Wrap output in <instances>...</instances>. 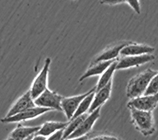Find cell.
Instances as JSON below:
<instances>
[{
  "label": "cell",
  "mask_w": 158,
  "mask_h": 140,
  "mask_svg": "<svg viewBox=\"0 0 158 140\" xmlns=\"http://www.w3.org/2000/svg\"><path fill=\"white\" fill-rule=\"evenodd\" d=\"M158 93V73L152 78L144 95H154Z\"/></svg>",
  "instance_id": "obj_20"
},
{
  "label": "cell",
  "mask_w": 158,
  "mask_h": 140,
  "mask_svg": "<svg viewBox=\"0 0 158 140\" xmlns=\"http://www.w3.org/2000/svg\"><path fill=\"white\" fill-rule=\"evenodd\" d=\"M117 59L114 60H109V61H102V62H97V63H91L89 65V68L87 69L86 71L85 72V74L80 78L79 82H81L85 80V78L91 76L99 75V74H102L107 69L111 66L112 63L116 61Z\"/></svg>",
  "instance_id": "obj_14"
},
{
  "label": "cell",
  "mask_w": 158,
  "mask_h": 140,
  "mask_svg": "<svg viewBox=\"0 0 158 140\" xmlns=\"http://www.w3.org/2000/svg\"><path fill=\"white\" fill-rule=\"evenodd\" d=\"M155 49L153 47L149 46L146 45L142 44H137L134 42H131L129 45L125 46L121 50L119 57L122 56H141L145 54H152V52H154Z\"/></svg>",
  "instance_id": "obj_12"
},
{
  "label": "cell",
  "mask_w": 158,
  "mask_h": 140,
  "mask_svg": "<svg viewBox=\"0 0 158 140\" xmlns=\"http://www.w3.org/2000/svg\"><path fill=\"white\" fill-rule=\"evenodd\" d=\"M154 59L155 56L152 54L122 56L118 59L116 70H123V69H128L131 67L141 66V65L152 61Z\"/></svg>",
  "instance_id": "obj_7"
},
{
  "label": "cell",
  "mask_w": 158,
  "mask_h": 140,
  "mask_svg": "<svg viewBox=\"0 0 158 140\" xmlns=\"http://www.w3.org/2000/svg\"><path fill=\"white\" fill-rule=\"evenodd\" d=\"M111 87H112V81L111 80L106 86H104L101 90H96L95 97L91 104V107L89 110V113L93 112L97 108H101V106L108 101L111 96Z\"/></svg>",
  "instance_id": "obj_13"
},
{
  "label": "cell",
  "mask_w": 158,
  "mask_h": 140,
  "mask_svg": "<svg viewBox=\"0 0 158 140\" xmlns=\"http://www.w3.org/2000/svg\"><path fill=\"white\" fill-rule=\"evenodd\" d=\"M52 109L48 108H43V107H38L36 106L34 108H28L22 112L18 113L17 115L13 116L10 117H5L2 119V123H16L20 121H25L32 120L36 117L41 116L42 114L48 112L52 111Z\"/></svg>",
  "instance_id": "obj_8"
},
{
  "label": "cell",
  "mask_w": 158,
  "mask_h": 140,
  "mask_svg": "<svg viewBox=\"0 0 158 140\" xmlns=\"http://www.w3.org/2000/svg\"><path fill=\"white\" fill-rule=\"evenodd\" d=\"M89 137L87 135H85V136L79 137V138H70V139H66V140H88Z\"/></svg>",
  "instance_id": "obj_26"
},
{
  "label": "cell",
  "mask_w": 158,
  "mask_h": 140,
  "mask_svg": "<svg viewBox=\"0 0 158 140\" xmlns=\"http://www.w3.org/2000/svg\"><path fill=\"white\" fill-rule=\"evenodd\" d=\"M89 116V113H85L83 115L79 116V117H76L74 119H72L71 121L69 122L67 127L64 129V132H63V140L67 139L72 133L74 132L77 128L80 127L83 121L86 119V117Z\"/></svg>",
  "instance_id": "obj_17"
},
{
  "label": "cell",
  "mask_w": 158,
  "mask_h": 140,
  "mask_svg": "<svg viewBox=\"0 0 158 140\" xmlns=\"http://www.w3.org/2000/svg\"><path fill=\"white\" fill-rule=\"evenodd\" d=\"M33 136H34V135H31V136L28 137V138H24V139H22V140H32V138H33Z\"/></svg>",
  "instance_id": "obj_27"
},
{
  "label": "cell",
  "mask_w": 158,
  "mask_h": 140,
  "mask_svg": "<svg viewBox=\"0 0 158 140\" xmlns=\"http://www.w3.org/2000/svg\"><path fill=\"white\" fill-rule=\"evenodd\" d=\"M63 132H64V129L59 130V131H56V133L50 135L47 138V140H63Z\"/></svg>",
  "instance_id": "obj_22"
},
{
  "label": "cell",
  "mask_w": 158,
  "mask_h": 140,
  "mask_svg": "<svg viewBox=\"0 0 158 140\" xmlns=\"http://www.w3.org/2000/svg\"><path fill=\"white\" fill-rule=\"evenodd\" d=\"M95 93H96V90H94V91L90 93L89 95H87L86 97L83 99L82 101L81 102V104H79L78 108H77L74 117H73L72 119H74L76 118V117H79V116L83 115V114H85V113H86L87 111L89 110L92 103H93V101H94V97H95ZM70 121H71V120H70Z\"/></svg>",
  "instance_id": "obj_19"
},
{
  "label": "cell",
  "mask_w": 158,
  "mask_h": 140,
  "mask_svg": "<svg viewBox=\"0 0 158 140\" xmlns=\"http://www.w3.org/2000/svg\"><path fill=\"white\" fill-rule=\"evenodd\" d=\"M158 104V93L154 95H142L131 99L128 102L127 108H135L138 110L153 112Z\"/></svg>",
  "instance_id": "obj_6"
},
{
  "label": "cell",
  "mask_w": 158,
  "mask_h": 140,
  "mask_svg": "<svg viewBox=\"0 0 158 140\" xmlns=\"http://www.w3.org/2000/svg\"><path fill=\"white\" fill-rule=\"evenodd\" d=\"M6 140H16V139H15V138H13V137L10 136L9 138H6Z\"/></svg>",
  "instance_id": "obj_28"
},
{
  "label": "cell",
  "mask_w": 158,
  "mask_h": 140,
  "mask_svg": "<svg viewBox=\"0 0 158 140\" xmlns=\"http://www.w3.org/2000/svg\"><path fill=\"white\" fill-rule=\"evenodd\" d=\"M36 104L34 102V100L31 95L30 90H28L25 92L22 97L18 98L16 101V102L13 104V106L9 110L6 117H10L13 116L17 115L18 113L22 112L28 108H34L36 107Z\"/></svg>",
  "instance_id": "obj_9"
},
{
  "label": "cell",
  "mask_w": 158,
  "mask_h": 140,
  "mask_svg": "<svg viewBox=\"0 0 158 140\" xmlns=\"http://www.w3.org/2000/svg\"><path fill=\"white\" fill-rule=\"evenodd\" d=\"M131 120L135 128L145 136L155 132V124L152 112L142 111L135 108H129Z\"/></svg>",
  "instance_id": "obj_2"
},
{
  "label": "cell",
  "mask_w": 158,
  "mask_h": 140,
  "mask_svg": "<svg viewBox=\"0 0 158 140\" xmlns=\"http://www.w3.org/2000/svg\"><path fill=\"white\" fill-rule=\"evenodd\" d=\"M63 97V96L58 94L56 92L52 91L48 88L37 98L35 99L34 102L38 107L63 111L61 106V101Z\"/></svg>",
  "instance_id": "obj_4"
},
{
  "label": "cell",
  "mask_w": 158,
  "mask_h": 140,
  "mask_svg": "<svg viewBox=\"0 0 158 140\" xmlns=\"http://www.w3.org/2000/svg\"><path fill=\"white\" fill-rule=\"evenodd\" d=\"M131 43V41H123L118 42L115 45L109 47L105 50L103 51L101 54L96 56L92 63H97V62L102 61H109V60H114V59H118V56L120 55V52L124 47Z\"/></svg>",
  "instance_id": "obj_11"
},
{
  "label": "cell",
  "mask_w": 158,
  "mask_h": 140,
  "mask_svg": "<svg viewBox=\"0 0 158 140\" xmlns=\"http://www.w3.org/2000/svg\"><path fill=\"white\" fill-rule=\"evenodd\" d=\"M51 62L52 60L50 58H47L45 59L43 68L32 82L29 90H30L31 95L33 100L37 98L43 92H44L46 89H48V77Z\"/></svg>",
  "instance_id": "obj_3"
},
{
  "label": "cell",
  "mask_w": 158,
  "mask_h": 140,
  "mask_svg": "<svg viewBox=\"0 0 158 140\" xmlns=\"http://www.w3.org/2000/svg\"><path fill=\"white\" fill-rule=\"evenodd\" d=\"M117 63H118V59L116 61H115L114 63H112L111 64V66L107 69L101 75L100 78L98 80V83H97V85L96 86L97 87V90H101V88H103L104 86H106L108 83L111 80V78H112V75H113L114 72L116 70V66H117Z\"/></svg>",
  "instance_id": "obj_18"
},
{
  "label": "cell",
  "mask_w": 158,
  "mask_h": 140,
  "mask_svg": "<svg viewBox=\"0 0 158 140\" xmlns=\"http://www.w3.org/2000/svg\"><path fill=\"white\" fill-rule=\"evenodd\" d=\"M40 129V126L38 127H25L21 124L17 127L14 131L11 132L10 136L15 138L16 140H22L32 135H35Z\"/></svg>",
  "instance_id": "obj_16"
},
{
  "label": "cell",
  "mask_w": 158,
  "mask_h": 140,
  "mask_svg": "<svg viewBox=\"0 0 158 140\" xmlns=\"http://www.w3.org/2000/svg\"><path fill=\"white\" fill-rule=\"evenodd\" d=\"M100 116H101V108H97V109H96L93 112L89 113V116L83 121L82 124L80 125V127L74 132L72 133L67 139L79 138V137L87 135V133H89L91 131V129L93 128V126L94 125L96 121L98 120Z\"/></svg>",
  "instance_id": "obj_10"
},
{
  "label": "cell",
  "mask_w": 158,
  "mask_h": 140,
  "mask_svg": "<svg viewBox=\"0 0 158 140\" xmlns=\"http://www.w3.org/2000/svg\"><path fill=\"white\" fill-rule=\"evenodd\" d=\"M125 2V0H101V4H107V5H117Z\"/></svg>",
  "instance_id": "obj_24"
},
{
  "label": "cell",
  "mask_w": 158,
  "mask_h": 140,
  "mask_svg": "<svg viewBox=\"0 0 158 140\" xmlns=\"http://www.w3.org/2000/svg\"><path fill=\"white\" fill-rule=\"evenodd\" d=\"M32 140H47V137L41 135H38V134H35Z\"/></svg>",
  "instance_id": "obj_25"
},
{
  "label": "cell",
  "mask_w": 158,
  "mask_h": 140,
  "mask_svg": "<svg viewBox=\"0 0 158 140\" xmlns=\"http://www.w3.org/2000/svg\"><path fill=\"white\" fill-rule=\"evenodd\" d=\"M88 140H121L120 138H117L111 135H99V136L94 137V138H89Z\"/></svg>",
  "instance_id": "obj_23"
},
{
  "label": "cell",
  "mask_w": 158,
  "mask_h": 140,
  "mask_svg": "<svg viewBox=\"0 0 158 140\" xmlns=\"http://www.w3.org/2000/svg\"><path fill=\"white\" fill-rule=\"evenodd\" d=\"M69 122H55V121H48L45 122L42 126H40V129L36 134L41 135L44 136H50L52 134L56 133L59 130L65 129L68 125Z\"/></svg>",
  "instance_id": "obj_15"
},
{
  "label": "cell",
  "mask_w": 158,
  "mask_h": 140,
  "mask_svg": "<svg viewBox=\"0 0 158 140\" xmlns=\"http://www.w3.org/2000/svg\"><path fill=\"white\" fill-rule=\"evenodd\" d=\"M94 90H97L96 86H94V88L91 89L89 91L83 93V94L69 97H63L61 101L62 109H63V112L65 113V115H66L68 121L72 120V118L74 117V114H75L76 111H77V108H78L79 104H81L83 99L86 97L87 95H89L90 93L94 91Z\"/></svg>",
  "instance_id": "obj_5"
},
{
  "label": "cell",
  "mask_w": 158,
  "mask_h": 140,
  "mask_svg": "<svg viewBox=\"0 0 158 140\" xmlns=\"http://www.w3.org/2000/svg\"><path fill=\"white\" fill-rule=\"evenodd\" d=\"M125 2H127L131 7L133 8L134 11L138 14L140 15L141 14V6L140 3H139V0H125Z\"/></svg>",
  "instance_id": "obj_21"
},
{
  "label": "cell",
  "mask_w": 158,
  "mask_h": 140,
  "mask_svg": "<svg viewBox=\"0 0 158 140\" xmlns=\"http://www.w3.org/2000/svg\"><path fill=\"white\" fill-rule=\"evenodd\" d=\"M157 73L156 70L147 69L132 78L127 86V96L133 99L144 95L150 81Z\"/></svg>",
  "instance_id": "obj_1"
},
{
  "label": "cell",
  "mask_w": 158,
  "mask_h": 140,
  "mask_svg": "<svg viewBox=\"0 0 158 140\" xmlns=\"http://www.w3.org/2000/svg\"><path fill=\"white\" fill-rule=\"evenodd\" d=\"M73 1H74V0H73Z\"/></svg>",
  "instance_id": "obj_29"
}]
</instances>
